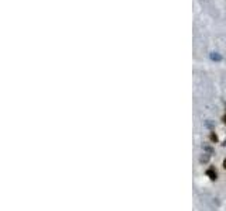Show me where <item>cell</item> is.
<instances>
[{
    "label": "cell",
    "mask_w": 226,
    "mask_h": 211,
    "mask_svg": "<svg viewBox=\"0 0 226 211\" xmlns=\"http://www.w3.org/2000/svg\"><path fill=\"white\" fill-rule=\"evenodd\" d=\"M205 175H206V177H209L212 182L218 179V170L215 169V166H209V168L205 170Z\"/></svg>",
    "instance_id": "1"
},
{
    "label": "cell",
    "mask_w": 226,
    "mask_h": 211,
    "mask_svg": "<svg viewBox=\"0 0 226 211\" xmlns=\"http://www.w3.org/2000/svg\"><path fill=\"white\" fill-rule=\"evenodd\" d=\"M209 139H211L214 144H216V142H218V139H219V138H218V135L215 134V131H211V134H209Z\"/></svg>",
    "instance_id": "2"
},
{
    "label": "cell",
    "mask_w": 226,
    "mask_h": 211,
    "mask_svg": "<svg viewBox=\"0 0 226 211\" xmlns=\"http://www.w3.org/2000/svg\"><path fill=\"white\" fill-rule=\"evenodd\" d=\"M209 158H211L209 153H204V155L201 156V159H199V162H201V163H206V162L209 160Z\"/></svg>",
    "instance_id": "3"
},
{
    "label": "cell",
    "mask_w": 226,
    "mask_h": 211,
    "mask_svg": "<svg viewBox=\"0 0 226 211\" xmlns=\"http://www.w3.org/2000/svg\"><path fill=\"white\" fill-rule=\"evenodd\" d=\"M211 59H212V61H220V59H222V56H220V55H218V52H212V53H211Z\"/></svg>",
    "instance_id": "4"
},
{
    "label": "cell",
    "mask_w": 226,
    "mask_h": 211,
    "mask_svg": "<svg viewBox=\"0 0 226 211\" xmlns=\"http://www.w3.org/2000/svg\"><path fill=\"white\" fill-rule=\"evenodd\" d=\"M205 125L208 127V128H212V127H214V124H212V123H211V120H208V121H206V124H205Z\"/></svg>",
    "instance_id": "5"
},
{
    "label": "cell",
    "mask_w": 226,
    "mask_h": 211,
    "mask_svg": "<svg viewBox=\"0 0 226 211\" xmlns=\"http://www.w3.org/2000/svg\"><path fill=\"white\" fill-rule=\"evenodd\" d=\"M222 123H223V124H226V114H223V116H222Z\"/></svg>",
    "instance_id": "6"
},
{
    "label": "cell",
    "mask_w": 226,
    "mask_h": 211,
    "mask_svg": "<svg viewBox=\"0 0 226 211\" xmlns=\"http://www.w3.org/2000/svg\"><path fill=\"white\" fill-rule=\"evenodd\" d=\"M223 169H225V170H226V159H225V160H223Z\"/></svg>",
    "instance_id": "7"
},
{
    "label": "cell",
    "mask_w": 226,
    "mask_h": 211,
    "mask_svg": "<svg viewBox=\"0 0 226 211\" xmlns=\"http://www.w3.org/2000/svg\"><path fill=\"white\" fill-rule=\"evenodd\" d=\"M223 145H225V147H226V139H225V142H223Z\"/></svg>",
    "instance_id": "8"
}]
</instances>
